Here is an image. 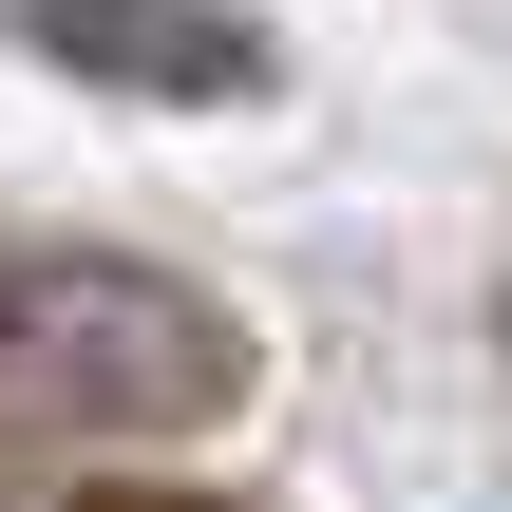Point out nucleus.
<instances>
[{
  "label": "nucleus",
  "mask_w": 512,
  "mask_h": 512,
  "mask_svg": "<svg viewBox=\"0 0 512 512\" xmlns=\"http://www.w3.org/2000/svg\"><path fill=\"white\" fill-rule=\"evenodd\" d=\"M247 399V323L133 247H0V418L38 437H209Z\"/></svg>",
  "instance_id": "obj_1"
},
{
  "label": "nucleus",
  "mask_w": 512,
  "mask_h": 512,
  "mask_svg": "<svg viewBox=\"0 0 512 512\" xmlns=\"http://www.w3.org/2000/svg\"><path fill=\"white\" fill-rule=\"evenodd\" d=\"M0 38L76 95H133V114H247L285 76V38L247 0H0Z\"/></svg>",
  "instance_id": "obj_2"
}]
</instances>
